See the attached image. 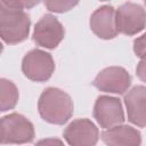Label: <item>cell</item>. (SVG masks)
<instances>
[{"instance_id":"obj_1","label":"cell","mask_w":146,"mask_h":146,"mask_svg":"<svg viewBox=\"0 0 146 146\" xmlns=\"http://www.w3.org/2000/svg\"><path fill=\"white\" fill-rule=\"evenodd\" d=\"M73 108L70 95L55 87L46 88L39 97V114L48 123L58 125L66 123L73 114Z\"/></svg>"},{"instance_id":"obj_2","label":"cell","mask_w":146,"mask_h":146,"mask_svg":"<svg viewBox=\"0 0 146 146\" xmlns=\"http://www.w3.org/2000/svg\"><path fill=\"white\" fill-rule=\"evenodd\" d=\"M31 19L21 9L7 8L0 5V36L8 44L24 41L30 33Z\"/></svg>"},{"instance_id":"obj_3","label":"cell","mask_w":146,"mask_h":146,"mask_svg":"<svg viewBox=\"0 0 146 146\" xmlns=\"http://www.w3.org/2000/svg\"><path fill=\"white\" fill-rule=\"evenodd\" d=\"M34 139V127L24 115L10 113L1 117V144H26Z\"/></svg>"},{"instance_id":"obj_4","label":"cell","mask_w":146,"mask_h":146,"mask_svg":"<svg viewBox=\"0 0 146 146\" xmlns=\"http://www.w3.org/2000/svg\"><path fill=\"white\" fill-rule=\"evenodd\" d=\"M54 71L55 63L49 52L33 49L23 57L22 72L31 81L44 82L51 78Z\"/></svg>"},{"instance_id":"obj_5","label":"cell","mask_w":146,"mask_h":146,"mask_svg":"<svg viewBox=\"0 0 146 146\" xmlns=\"http://www.w3.org/2000/svg\"><path fill=\"white\" fill-rule=\"evenodd\" d=\"M115 23L119 33L135 35L146 26V11L135 2H124L115 11Z\"/></svg>"},{"instance_id":"obj_6","label":"cell","mask_w":146,"mask_h":146,"mask_svg":"<svg viewBox=\"0 0 146 146\" xmlns=\"http://www.w3.org/2000/svg\"><path fill=\"white\" fill-rule=\"evenodd\" d=\"M65 30L62 23L51 14L43 15L34 26L32 39L36 46L54 49L64 39Z\"/></svg>"},{"instance_id":"obj_7","label":"cell","mask_w":146,"mask_h":146,"mask_svg":"<svg viewBox=\"0 0 146 146\" xmlns=\"http://www.w3.org/2000/svg\"><path fill=\"white\" fill-rule=\"evenodd\" d=\"M94 117L105 129L120 125L124 121V112L120 99L111 96H99L94 106Z\"/></svg>"},{"instance_id":"obj_8","label":"cell","mask_w":146,"mask_h":146,"mask_svg":"<svg viewBox=\"0 0 146 146\" xmlns=\"http://www.w3.org/2000/svg\"><path fill=\"white\" fill-rule=\"evenodd\" d=\"M92 84L100 91L122 95L129 89L131 76L121 66H110L97 74Z\"/></svg>"},{"instance_id":"obj_9","label":"cell","mask_w":146,"mask_h":146,"mask_svg":"<svg viewBox=\"0 0 146 146\" xmlns=\"http://www.w3.org/2000/svg\"><path fill=\"white\" fill-rule=\"evenodd\" d=\"M63 136L70 146H95L99 139V131L89 119H78L65 128Z\"/></svg>"},{"instance_id":"obj_10","label":"cell","mask_w":146,"mask_h":146,"mask_svg":"<svg viewBox=\"0 0 146 146\" xmlns=\"http://www.w3.org/2000/svg\"><path fill=\"white\" fill-rule=\"evenodd\" d=\"M89 25L91 31L100 39L110 40L117 35L115 23V9L111 5L97 8L90 16Z\"/></svg>"},{"instance_id":"obj_11","label":"cell","mask_w":146,"mask_h":146,"mask_svg":"<svg viewBox=\"0 0 146 146\" xmlns=\"http://www.w3.org/2000/svg\"><path fill=\"white\" fill-rule=\"evenodd\" d=\"M128 120L137 127H146V87L135 86L124 96Z\"/></svg>"},{"instance_id":"obj_12","label":"cell","mask_w":146,"mask_h":146,"mask_svg":"<svg viewBox=\"0 0 146 146\" xmlns=\"http://www.w3.org/2000/svg\"><path fill=\"white\" fill-rule=\"evenodd\" d=\"M102 140L107 146H140V132L130 125H115L102 132Z\"/></svg>"},{"instance_id":"obj_13","label":"cell","mask_w":146,"mask_h":146,"mask_svg":"<svg viewBox=\"0 0 146 146\" xmlns=\"http://www.w3.org/2000/svg\"><path fill=\"white\" fill-rule=\"evenodd\" d=\"M18 102V89L10 80H0V110L6 112L13 110Z\"/></svg>"},{"instance_id":"obj_14","label":"cell","mask_w":146,"mask_h":146,"mask_svg":"<svg viewBox=\"0 0 146 146\" xmlns=\"http://www.w3.org/2000/svg\"><path fill=\"white\" fill-rule=\"evenodd\" d=\"M76 1H44V6L49 11L54 13H65L76 6Z\"/></svg>"},{"instance_id":"obj_15","label":"cell","mask_w":146,"mask_h":146,"mask_svg":"<svg viewBox=\"0 0 146 146\" xmlns=\"http://www.w3.org/2000/svg\"><path fill=\"white\" fill-rule=\"evenodd\" d=\"M39 1H26V0H14V1H7V0H1L0 5L7 7V8H13V9H21L23 10L24 8H31L35 5H38Z\"/></svg>"},{"instance_id":"obj_16","label":"cell","mask_w":146,"mask_h":146,"mask_svg":"<svg viewBox=\"0 0 146 146\" xmlns=\"http://www.w3.org/2000/svg\"><path fill=\"white\" fill-rule=\"evenodd\" d=\"M133 51L137 57L146 59V33L133 40Z\"/></svg>"},{"instance_id":"obj_17","label":"cell","mask_w":146,"mask_h":146,"mask_svg":"<svg viewBox=\"0 0 146 146\" xmlns=\"http://www.w3.org/2000/svg\"><path fill=\"white\" fill-rule=\"evenodd\" d=\"M35 146H65L64 143L58 138H44L39 140Z\"/></svg>"},{"instance_id":"obj_18","label":"cell","mask_w":146,"mask_h":146,"mask_svg":"<svg viewBox=\"0 0 146 146\" xmlns=\"http://www.w3.org/2000/svg\"><path fill=\"white\" fill-rule=\"evenodd\" d=\"M136 73H137V76L146 82V59H141L138 65H137V68H136Z\"/></svg>"},{"instance_id":"obj_19","label":"cell","mask_w":146,"mask_h":146,"mask_svg":"<svg viewBox=\"0 0 146 146\" xmlns=\"http://www.w3.org/2000/svg\"><path fill=\"white\" fill-rule=\"evenodd\" d=\"M144 3H145V6H146V1H145V2H144Z\"/></svg>"}]
</instances>
